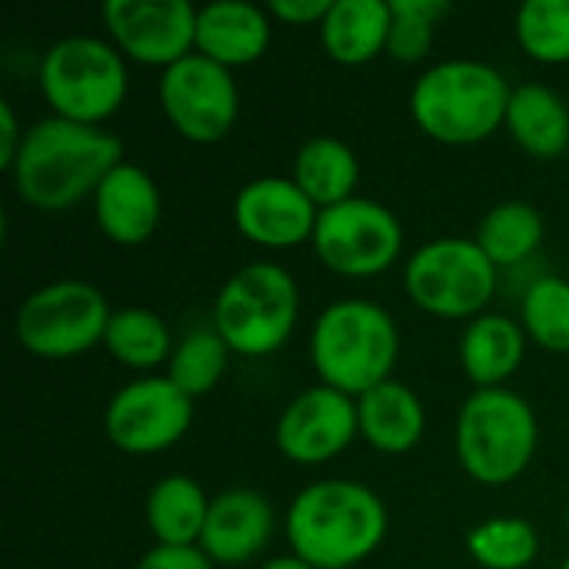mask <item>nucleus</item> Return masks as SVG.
I'll list each match as a JSON object with an SVG mask.
<instances>
[{"instance_id": "obj_1", "label": "nucleus", "mask_w": 569, "mask_h": 569, "mask_svg": "<svg viewBox=\"0 0 569 569\" xmlns=\"http://www.w3.org/2000/svg\"><path fill=\"white\" fill-rule=\"evenodd\" d=\"M123 163V143L103 127L47 117L23 133V147L10 167L20 200L37 210L60 213L93 197L113 167Z\"/></svg>"}, {"instance_id": "obj_2", "label": "nucleus", "mask_w": 569, "mask_h": 569, "mask_svg": "<svg viewBox=\"0 0 569 569\" xmlns=\"http://www.w3.org/2000/svg\"><path fill=\"white\" fill-rule=\"evenodd\" d=\"M383 500L353 480H320L297 493L287 513L293 557L313 569H350L377 553L387 537Z\"/></svg>"}, {"instance_id": "obj_3", "label": "nucleus", "mask_w": 569, "mask_h": 569, "mask_svg": "<svg viewBox=\"0 0 569 569\" xmlns=\"http://www.w3.org/2000/svg\"><path fill=\"white\" fill-rule=\"evenodd\" d=\"M510 97L513 90L497 67L483 60H443L413 83L410 113L430 140L470 147L507 123Z\"/></svg>"}, {"instance_id": "obj_4", "label": "nucleus", "mask_w": 569, "mask_h": 569, "mask_svg": "<svg viewBox=\"0 0 569 569\" xmlns=\"http://www.w3.org/2000/svg\"><path fill=\"white\" fill-rule=\"evenodd\" d=\"M400 357L393 317L370 300L330 303L310 333V360L320 380L347 397H363L387 383Z\"/></svg>"}, {"instance_id": "obj_5", "label": "nucleus", "mask_w": 569, "mask_h": 569, "mask_svg": "<svg viewBox=\"0 0 569 569\" xmlns=\"http://www.w3.org/2000/svg\"><path fill=\"white\" fill-rule=\"evenodd\" d=\"M537 413L533 407L507 390H477L457 420V457L460 467L483 487H503L517 480L537 453Z\"/></svg>"}, {"instance_id": "obj_6", "label": "nucleus", "mask_w": 569, "mask_h": 569, "mask_svg": "<svg viewBox=\"0 0 569 569\" xmlns=\"http://www.w3.org/2000/svg\"><path fill=\"white\" fill-rule=\"evenodd\" d=\"M300 313L297 280L280 263H247L240 267L213 303V330L240 357L277 353Z\"/></svg>"}, {"instance_id": "obj_7", "label": "nucleus", "mask_w": 569, "mask_h": 569, "mask_svg": "<svg viewBox=\"0 0 569 569\" xmlns=\"http://www.w3.org/2000/svg\"><path fill=\"white\" fill-rule=\"evenodd\" d=\"M40 90L53 117L100 127L127 97L123 53L100 37H63L40 60Z\"/></svg>"}, {"instance_id": "obj_8", "label": "nucleus", "mask_w": 569, "mask_h": 569, "mask_svg": "<svg viewBox=\"0 0 569 569\" xmlns=\"http://www.w3.org/2000/svg\"><path fill=\"white\" fill-rule=\"evenodd\" d=\"M113 310L107 297L83 280H57L33 290L13 320L27 353L43 360H70L103 343Z\"/></svg>"}, {"instance_id": "obj_9", "label": "nucleus", "mask_w": 569, "mask_h": 569, "mask_svg": "<svg viewBox=\"0 0 569 569\" xmlns=\"http://www.w3.org/2000/svg\"><path fill=\"white\" fill-rule=\"evenodd\" d=\"M403 283L410 300L433 317H480V310L493 300L497 267L477 240L440 237L423 243L407 260Z\"/></svg>"}, {"instance_id": "obj_10", "label": "nucleus", "mask_w": 569, "mask_h": 569, "mask_svg": "<svg viewBox=\"0 0 569 569\" xmlns=\"http://www.w3.org/2000/svg\"><path fill=\"white\" fill-rule=\"evenodd\" d=\"M310 243L327 270L350 280H363L397 263L403 247V227L397 213H390L383 203L350 197L337 207L320 210Z\"/></svg>"}, {"instance_id": "obj_11", "label": "nucleus", "mask_w": 569, "mask_h": 569, "mask_svg": "<svg viewBox=\"0 0 569 569\" xmlns=\"http://www.w3.org/2000/svg\"><path fill=\"white\" fill-rule=\"evenodd\" d=\"M160 107L173 130L193 143L223 140L240 113V90L227 67L190 53L160 77Z\"/></svg>"}, {"instance_id": "obj_12", "label": "nucleus", "mask_w": 569, "mask_h": 569, "mask_svg": "<svg viewBox=\"0 0 569 569\" xmlns=\"http://www.w3.org/2000/svg\"><path fill=\"white\" fill-rule=\"evenodd\" d=\"M193 420V400L170 377H143L113 393L103 430L123 453L147 457L173 447Z\"/></svg>"}, {"instance_id": "obj_13", "label": "nucleus", "mask_w": 569, "mask_h": 569, "mask_svg": "<svg viewBox=\"0 0 569 569\" xmlns=\"http://www.w3.org/2000/svg\"><path fill=\"white\" fill-rule=\"evenodd\" d=\"M103 23L113 47L147 67H173L197 47L200 7L187 0H107Z\"/></svg>"}, {"instance_id": "obj_14", "label": "nucleus", "mask_w": 569, "mask_h": 569, "mask_svg": "<svg viewBox=\"0 0 569 569\" xmlns=\"http://www.w3.org/2000/svg\"><path fill=\"white\" fill-rule=\"evenodd\" d=\"M360 433L357 400L320 383L303 390L277 420V447L287 460L317 467L340 457Z\"/></svg>"}, {"instance_id": "obj_15", "label": "nucleus", "mask_w": 569, "mask_h": 569, "mask_svg": "<svg viewBox=\"0 0 569 569\" xmlns=\"http://www.w3.org/2000/svg\"><path fill=\"white\" fill-rule=\"evenodd\" d=\"M320 207L297 187L293 177H260L240 187L233 200L237 230L257 247L283 250L313 240Z\"/></svg>"}, {"instance_id": "obj_16", "label": "nucleus", "mask_w": 569, "mask_h": 569, "mask_svg": "<svg viewBox=\"0 0 569 569\" xmlns=\"http://www.w3.org/2000/svg\"><path fill=\"white\" fill-rule=\"evenodd\" d=\"M163 200L153 177L137 163H120L93 193V217L107 240L120 247L147 243L160 227Z\"/></svg>"}, {"instance_id": "obj_17", "label": "nucleus", "mask_w": 569, "mask_h": 569, "mask_svg": "<svg viewBox=\"0 0 569 569\" xmlns=\"http://www.w3.org/2000/svg\"><path fill=\"white\" fill-rule=\"evenodd\" d=\"M273 537V507L263 493L237 487L210 500L200 550L220 567L253 560Z\"/></svg>"}, {"instance_id": "obj_18", "label": "nucleus", "mask_w": 569, "mask_h": 569, "mask_svg": "<svg viewBox=\"0 0 569 569\" xmlns=\"http://www.w3.org/2000/svg\"><path fill=\"white\" fill-rule=\"evenodd\" d=\"M270 17L247 0H217L197 13V50L220 67H247L267 53Z\"/></svg>"}, {"instance_id": "obj_19", "label": "nucleus", "mask_w": 569, "mask_h": 569, "mask_svg": "<svg viewBox=\"0 0 569 569\" xmlns=\"http://www.w3.org/2000/svg\"><path fill=\"white\" fill-rule=\"evenodd\" d=\"M357 417L360 437L380 453H410L427 430L423 400L397 380H387L357 397Z\"/></svg>"}, {"instance_id": "obj_20", "label": "nucleus", "mask_w": 569, "mask_h": 569, "mask_svg": "<svg viewBox=\"0 0 569 569\" xmlns=\"http://www.w3.org/2000/svg\"><path fill=\"white\" fill-rule=\"evenodd\" d=\"M523 327L500 313H480L460 337V363L477 390L503 387L523 363Z\"/></svg>"}, {"instance_id": "obj_21", "label": "nucleus", "mask_w": 569, "mask_h": 569, "mask_svg": "<svg viewBox=\"0 0 569 569\" xmlns=\"http://www.w3.org/2000/svg\"><path fill=\"white\" fill-rule=\"evenodd\" d=\"M390 0H333L320 23V40L337 63L360 67L390 43Z\"/></svg>"}, {"instance_id": "obj_22", "label": "nucleus", "mask_w": 569, "mask_h": 569, "mask_svg": "<svg viewBox=\"0 0 569 569\" xmlns=\"http://www.w3.org/2000/svg\"><path fill=\"white\" fill-rule=\"evenodd\" d=\"M210 500L193 477H163L147 497V527L157 547H200Z\"/></svg>"}, {"instance_id": "obj_23", "label": "nucleus", "mask_w": 569, "mask_h": 569, "mask_svg": "<svg viewBox=\"0 0 569 569\" xmlns=\"http://www.w3.org/2000/svg\"><path fill=\"white\" fill-rule=\"evenodd\" d=\"M507 127L513 140L540 160L560 157L569 147L567 103L543 83H523L510 97Z\"/></svg>"}, {"instance_id": "obj_24", "label": "nucleus", "mask_w": 569, "mask_h": 569, "mask_svg": "<svg viewBox=\"0 0 569 569\" xmlns=\"http://www.w3.org/2000/svg\"><path fill=\"white\" fill-rule=\"evenodd\" d=\"M293 180L320 210H327L353 197V187L360 180V160L343 140L313 137L300 147L293 160Z\"/></svg>"}, {"instance_id": "obj_25", "label": "nucleus", "mask_w": 569, "mask_h": 569, "mask_svg": "<svg viewBox=\"0 0 569 569\" xmlns=\"http://www.w3.org/2000/svg\"><path fill=\"white\" fill-rule=\"evenodd\" d=\"M477 243L493 260L497 270L517 267L527 257H533L537 247L543 243V217L533 203H523V200L497 203L483 217L477 230Z\"/></svg>"}, {"instance_id": "obj_26", "label": "nucleus", "mask_w": 569, "mask_h": 569, "mask_svg": "<svg viewBox=\"0 0 569 569\" xmlns=\"http://www.w3.org/2000/svg\"><path fill=\"white\" fill-rule=\"evenodd\" d=\"M103 347L110 350L113 360H120L123 367H133V370L160 367L173 353L170 327L153 310H143V307L113 310Z\"/></svg>"}, {"instance_id": "obj_27", "label": "nucleus", "mask_w": 569, "mask_h": 569, "mask_svg": "<svg viewBox=\"0 0 569 569\" xmlns=\"http://www.w3.org/2000/svg\"><path fill=\"white\" fill-rule=\"evenodd\" d=\"M467 550L487 569H527L540 553V533L530 520L497 517L470 530Z\"/></svg>"}, {"instance_id": "obj_28", "label": "nucleus", "mask_w": 569, "mask_h": 569, "mask_svg": "<svg viewBox=\"0 0 569 569\" xmlns=\"http://www.w3.org/2000/svg\"><path fill=\"white\" fill-rule=\"evenodd\" d=\"M227 357H230V347L220 340L217 330H193L173 347L167 377L193 400L200 393H210L220 383L227 370Z\"/></svg>"}, {"instance_id": "obj_29", "label": "nucleus", "mask_w": 569, "mask_h": 569, "mask_svg": "<svg viewBox=\"0 0 569 569\" xmlns=\"http://www.w3.org/2000/svg\"><path fill=\"white\" fill-rule=\"evenodd\" d=\"M517 40L540 63H569V0H527L517 10Z\"/></svg>"}, {"instance_id": "obj_30", "label": "nucleus", "mask_w": 569, "mask_h": 569, "mask_svg": "<svg viewBox=\"0 0 569 569\" xmlns=\"http://www.w3.org/2000/svg\"><path fill=\"white\" fill-rule=\"evenodd\" d=\"M523 330L550 353H569V280L540 277L523 297Z\"/></svg>"}, {"instance_id": "obj_31", "label": "nucleus", "mask_w": 569, "mask_h": 569, "mask_svg": "<svg viewBox=\"0 0 569 569\" xmlns=\"http://www.w3.org/2000/svg\"><path fill=\"white\" fill-rule=\"evenodd\" d=\"M390 10H393V27H390L387 53L403 63L423 60L433 43L437 20L447 17L450 7L443 0H390Z\"/></svg>"}, {"instance_id": "obj_32", "label": "nucleus", "mask_w": 569, "mask_h": 569, "mask_svg": "<svg viewBox=\"0 0 569 569\" xmlns=\"http://www.w3.org/2000/svg\"><path fill=\"white\" fill-rule=\"evenodd\" d=\"M133 569H213L200 547H153Z\"/></svg>"}, {"instance_id": "obj_33", "label": "nucleus", "mask_w": 569, "mask_h": 569, "mask_svg": "<svg viewBox=\"0 0 569 569\" xmlns=\"http://www.w3.org/2000/svg\"><path fill=\"white\" fill-rule=\"evenodd\" d=\"M333 0H270L267 13L287 20V23H323Z\"/></svg>"}, {"instance_id": "obj_34", "label": "nucleus", "mask_w": 569, "mask_h": 569, "mask_svg": "<svg viewBox=\"0 0 569 569\" xmlns=\"http://www.w3.org/2000/svg\"><path fill=\"white\" fill-rule=\"evenodd\" d=\"M20 147H23V133H20V123L13 117V107L7 100H0V170L13 167Z\"/></svg>"}, {"instance_id": "obj_35", "label": "nucleus", "mask_w": 569, "mask_h": 569, "mask_svg": "<svg viewBox=\"0 0 569 569\" xmlns=\"http://www.w3.org/2000/svg\"><path fill=\"white\" fill-rule=\"evenodd\" d=\"M260 569H313V567H310V563H303L300 557H277V560L263 563Z\"/></svg>"}, {"instance_id": "obj_36", "label": "nucleus", "mask_w": 569, "mask_h": 569, "mask_svg": "<svg viewBox=\"0 0 569 569\" xmlns=\"http://www.w3.org/2000/svg\"><path fill=\"white\" fill-rule=\"evenodd\" d=\"M560 569H569V557H567V560H563V567H560Z\"/></svg>"}, {"instance_id": "obj_37", "label": "nucleus", "mask_w": 569, "mask_h": 569, "mask_svg": "<svg viewBox=\"0 0 569 569\" xmlns=\"http://www.w3.org/2000/svg\"><path fill=\"white\" fill-rule=\"evenodd\" d=\"M567 530H569V503H567Z\"/></svg>"}]
</instances>
